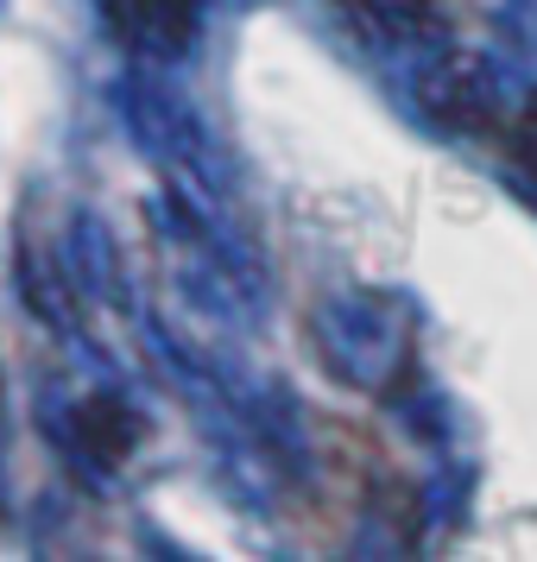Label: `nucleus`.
<instances>
[{
	"mask_svg": "<svg viewBox=\"0 0 537 562\" xmlns=\"http://www.w3.org/2000/svg\"><path fill=\"white\" fill-rule=\"evenodd\" d=\"M512 153L537 178V89H532V102H525V114H518V127H512Z\"/></svg>",
	"mask_w": 537,
	"mask_h": 562,
	"instance_id": "nucleus-2",
	"label": "nucleus"
},
{
	"mask_svg": "<svg viewBox=\"0 0 537 562\" xmlns=\"http://www.w3.org/2000/svg\"><path fill=\"white\" fill-rule=\"evenodd\" d=\"M424 108L443 127H461V133L486 127L493 121V70L481 57H449L443 70L424 77Z\"/></svg>",
	"mask_w": 537,
	"mask_h": 562,
	"instance_id": "nucleus-1",
	"label": "nucleus"
}]
</instances>
